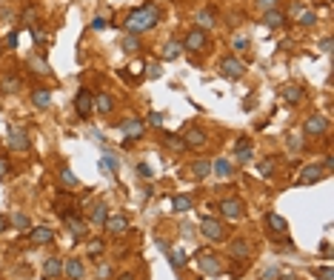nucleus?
<instances>
[{
    "label": "nucleus",
    "instance_id": "1",
    "mask_svg": "<svg viewBox=\"0 0 334 280\" xmlns=\"http://www.w3.org/2000/svg\"><path fill=\"white\" fill-rule=\"evenodd\" d=\"M157 20H160V6L157 3H146V6H140V9H134L129 17H126V32L129 35H143V32H152L154 26H157Z\"/></svg>",
    "mask_w": 334,
    "mask_h": 280
},
{
    "label": "nucleus",
    "instance_id": "2",
    "mask_svg": "<svg viewBox=\"0 0 334 280\" xmlns=\"http://www.w3.org/2000/svg\"><path fill=\"white\" fill-rule=\"evenodd\" d=\"M194 260H197V266H200V272L209 274V277H217V274L223 272V263H220V258L214 254V251H209V249H200V251L194 254Z\"/></svg>",
    "mask_w": 334,
    "mask_h": 280
},
{
    "label": "nucleus",
    "instance_id": "3",
    "mask_svg": "<svg viewBox=\"0 0 334 280\" xmlns=\"http://www.w3.org/2000/svg\"><path fill=\"white\" fill-rule=\"evenodd\" d=\"M303 135H309V137H326L328 135V117L326 115H309L303 120Z\"/></svg>",
    "mask_w": 334,
    "mask_h": 280
},
{
    "label": "nucleus",
    "instance_id": "4",
    "mask_svg": "<svg viewBox=\"0 0 334 280\" xmlns=\"http://www.w3.org/2000/svg\"><path fill=\"white\" fill-rule=\"evenodd\" d=\"M200 232H203L209 240H214V243L226 240V235H229V232H226V226L217 220V217H203V220H200Z\"/></svg>",
    "mask_w": 334,
    "mask_h": 280
},
{
    "label": "nucleus",
    "instance_id": "5",
    "mask_svg": "<svg viewBox=\"0 0 334 280\" xmlns=\"http://www.w3.org/2000/svg\"><path fill=\"white\" fill-rule=\"evenodd\" d=\"M92 109H95V94L89 89H77V94H74V112H77V117H89Z\"/></svg>",
    "mask_w": 334,
    "mask_h": 280
},
{
    "label": "nucleus",
    "instance_id": "6",
    "mask_svg": "<svg viewBox=\"0 0 334 280\" xmlns=\"http://www.w3.org/2000/svg\"><path fill=\"white\" fill-rule=\"evenodd\" d=\"M220 74L229 78V80H240L243 74H246V66H243L240 58H223L220 60Z\"/></svg>",
    "mask_w": 334,
    "mask_h": 280
},
{
    "label": "nucleus",
    "instance_id": "7",
    "mask_svg": "<svg viewBox=\"0 0 334 280\" xmlns=\"http://www.w3.org/2000/svg\"><path fill=\"white\" fill-rule=\"evenodd\" d=\"M220 212H223V217H229V220H240V217L246 215V203L240 200V197H226V200L220 203Z\"/></svg>",
    "mask_w": 334,
    "mask_h": 280
},
{
    "label": "nucleus",
    "instance_id": "8",
    "mask_svg": "<svg viewBox=\"0 0 334 280\" xmlns=\"http://www.w3.org/2000/svg\"><path fill=\"white\" fill-rule=\"evenodd\" d=\"M248 254H252V243H246V237H234L229 243V258L237 260V263H246Z\"/></svg>",
    "mask_w": 334,
    "mask_h": 280
},
{
    "label": "nucleus",
    "instance_id": "9",
    "mask_svg": "<svg viewBox=\"0 0 334 280\" xmlns=\"http://www.w3.org/2000/svg\"><path fill=\"white\" fill-rule=\"evenodd\" d=\"M323 174H326V169H323L320 163H305L303 172H300V177H297V183L300 186H314Z\"/></svg>",
    "mask_w": 334,
    "mask_h": 280
},
{
    "label": "nucleus",
    "instance_id": "10",
    "mask_svg": "<svg viewBox=\"0 0 334 280\" xmlns=\"http://www.w3.org/2000/svg\"><path fill=\"white\" fill-rule=\"evenodd\" d=\"M6 143H9V149H12V151H29V146H32L29 137H26V132L17 129V126H12V129H9Z\"/></svg>",
    "mask_w": 334,
    "mask_h": 280
},
{
    "label": "nucleus",
    "instance_id": "11",
    "mask_svg": "<svg viewBox=\"0 0 334 280\" xmlns=\"http://www.w3.org/2000/svg\"><path fill=\"white\" fill-rule=\"evenodd\" d=\"M103 229L109 232V235L120 237V235L129 232V217H126V215H109V217H106V223H103Z\"/></svg>",
    "mask_w": 334,
    "mask_h": 280
},
{
    "label": "nucleus",
    "instance_id": "12",
    "mask_svg": "<svg viewBox=\"0 0 334 280\" xmlns=\"http://www.w3.org/2000/svg\"><path fill=\"white\" fill-rule=\"evenodd\" d=\"M120 132L126 135V140H140L146 132V123L140 120V117H129V120L120 123Z\"/></svg>",
    "mask_w": 334,
    "mask_h": 280
},
{
    "label": "nucleus",
    "instance_id": "13",
    "mask_svg": "<svg viewBox=\"0 0 334 280\" xmlns=\"http://www.w3.org/2000/svg\"><path fill=\"white\" fill-rule=\"evenodd\" d=\"M206 32L203 29H191L189 35H186V40H183V49L186 52H200V49H206Z\"/></svg>",
    "mask_w": 334,
    "mask_h": 280
},
{
    "label": "nucleus",
    "instance_id": "14",
    "mask_svg": "<svg viewBox=\"0 0 334 280\" xmlns=\"http://www.w3.org/2000/svg\"><path fill=\"white\" fill-rule=\"evenodd\" d=\"M29 240L35 246H49L54 240V232L49 226H29Z\"/></svg>",
    "mask_w": 334,
    "mask_h": 280
},
{
    "label": "nucleus",
    "instance_id": "15",
    "mask_svg": "<svg viewBox=\"0 0 334 280\" xmlns=\"http://www.w3.org/2000/svg\"><path fill=\"white\" fill-rule=\"evenodd\" d=\"M183 143H186V149H194V151H200L209 140H206V132L203 129H189L186 135H183Z\"/></svg>",
    "mask_w": 334,
    "mask_h": 280
},
{
    "label": "nucleus",
    "instance_id": "16",
    "mask_svg": "<svg viewBox=\"0 0 334 280\" xmlns=\"http://www.w3.org/2000/svg\"><path fill=\"white\" fill-rule=\"evenodd\" d=\"M211 172L217 174L220 180H229L234 174V166L232 160H226V158H217V160H211Z\"/></svg>",
    "mask_w": 334,
    "mask_h": 280
},
{
    "label": "nucleus",
    "instance_id": "17",
    "mask_svg": "<svg viewBox=\"0 0 334 280\" xmlns=\"http://www.w3.org/2000/svg\"><path fill=\"white\" fill-rule=\"evenodd\" d=\"M66 277L69 280H83L86 277V266L80 263L77 258H69L66 260Z\"/></svg>",
    "mask_w": 334,
    "mask_h": 280
},
{
    "label": "nucleus",
    "instance_id": "18",
    "mask_svg": "<svg viewBox=\"0 0 334 280\" xmlns=\"http://www.w3.org/2000/svg\"><path fill=\"white\" fill-rule=\"evenodd\" d=\"M266 226H269L274 235H286V229H289L286 217H283V215H277V212H269V215H266Z\"/></svg>",
    "mask_w": 334,
    "mask_h": 280
},
{
    "label": "nucleus",
    "instance_id": "19",
    "mask_svg": "<svg viewBox=\"0 0 334 280\" xmlns=\"http://www.w3.org/2000/svg\"><path fill=\"white\" fill-rule=\"evenodd\" d=\"M60 217H63V223L69 226V232H72L74 237H83V235H86V223L80 220V217H74L72 212H69V215H60Z\"/></svg>",
    "mask_w": 334,
    "mask_h": 280
},
{
    "label": "nucleus",
    "instance_id": "20",
    "mask_svg": "<svg viewBox=\"0 0 334 280\" xmlns=\"http://www.w3.org/2000/svg\"><path fill=\"white\" fill-rule=\"evenodd\" d=\"M63 274V260H58V258H49L43 263V277L46 280H51V277H60Z\"/></svg>",
    "mask_w": 334,
    "mask_h": 280
},
{
    "label": "nucleus",
    "instance_id": "21",
    "mask_svg": "<svg viewBox=\"0 0 334 280\" xmlns=\"http://www.w3.org/2000/svg\"><path fill=\"white\" fill-rule=\"evenodd\" d=\"M263 23H266L269 29H283V26H286V15H283V12H277V9H271V12L263 15Z\"/></svg>",
    "mask_w": 334,
    "mask_h": 280
},
{
    "label": "nucleus",
    "instance_id": "22",
    "mask_svg": "<svg viewBox=\"0 0 334 280\" xmlns=\"http://www.w3.org/2000/svg\"><path fill=\"white\" fill-rule=\"evenodd\" d=\"M92 223H95V226H103V223H106V217H109V206H106V203H95V206H92Z\"/></svg>",
    "mask_w": 334,
    "mask_h": 280
},
{
    "label": "nucleus",
    "instance_id": "23",
    "mask_svg": "<svg viewBox=\"0 0 334 280\" xmlns=\"http://www.w3.org/2000/svg\"><path fill=\"white\" fill-rule=\"evenodd\" d=\"M32 103H35L37 109H49L51 106V92H46V89H35V92H32Z\"/></svg>",
    "mask_w": 334,
    "mask_h": 280
},
{
    "label": "nucleus",
    "instance_id": "24",
    "mask_svg": "<svg viewBox=\"0 0 334 280\" xmlns=\"http://www.w3.org/2000/svg\"><path fill=\"white\" fill-rule=\"evenodd\" d=\"M95 109H97V115H109L112 109H115V100H112L109 94H95Z\"/></svg>",
    "mask_w": 334,
    "mask_h": 280
},
{
    "label": "nucleus",
    "instance_id": "25",
    "mask_svg": "<svg viewBox=\"0 0 334 280\" xmlns=\"http://www.w3.org/2000/svg\"><path fill=\"white\" fill-rule=\"evenodd\" d=\"M209 172H211V160H203V158H200V160H194V163H191V174H194L197 180H203Z\"/></svg>",
    "mask_w": 334,
    "mask_h": 280
},
{
    "label": "nucleus",
    "instance_id": "26",
    "mask_svg": "<svg viewBox=\"0 0 334 280\" xmlns=\"http://www.w3.org/2000/svg\"><path fill=\"white\" fill-rule=\"evenodd\" d=\"M283 100L291 103V106H297V103L303 100V89H300V86H286L283 89Z\"/></svg>",
    "mask_w": 334,
    "mask_h": 280
},
{
    "label": "nucleus",
    "instance_id": "27",
    "mask_svg": "<svg viewBox=\"0 0 334 280\" xmlns=\"http://www.w3.org/2000/svg\"><path fill=\"white\" fill-rule=\"evenodd\" d=\"M60 180L66 183V189H77L80 183H77V174L69 169V166H60Z\"/></svg>",
    "mask_w": 334,
    "mask_h": 280
},
{
    "label": "nucleus",
    "instance_id": "28",
    "mask_svg": "<svg viewBox=\"0 0 334 280\" xmlns=\"http://www.w3.org/2000/svg\"><path fill=\"white\" fill-rule=\"evenodd\" d=\"M180 52H183V43H177V40H169V43L163 46V60H175Z\"/></svg>",
    "mask_w": 334,
    "mask_h": 280
},
{
    "label": "nucleus",
    "instance_id": "29",
    "mask_svg": "<svg viewBox=\"0 0 334 280\" xmlns=\"http://www.w3.org/2000/svg\"><path fill=\"white\" fill-rule=\"evenodd\" d=\"M191 206H194V203H191L189 194H177L175 200H172V209H175V212H189Z\"/></svg>",
    "mask_w": 334,
    "mask_h": 280
},
{
    "label": "nucleus",
    "instance_id": "30",
    "mask_svg": "<svg viewBox=\"0 0 334 280\" xmlns=\"http://www.w3.org/2000/svg\"><path fill=\"white\" fill-rule=\"evenodd\" d=\"M211 26H214V15H211L209 9H203V12H200V15H197V29H211Z\"/></svg>",
    "mask_w": 334,
    "mask_h": 280
},
{
    "label": "nucleus",
    "instance_id": "31",
    "mask_svg": "<svg viewBox=\"0 0 334 280\" xmlns=\"http://www.w3.org/2000/svg\"><path fill=\"white\" fill-rule=\"evenodd\" d=\"M123 52H129V55H134V52H140V37L137 35H126L123 37Z\"/></svg>",
    "mask_w": 334,
    "mask_h": 280
},
{
    "label": "nucleus",
    "instance_id": "32",
    "mask_svg": "<svg viewBox=\"0 0 334 280\" xmlns=\"http://www.w3.org/2000/svg\"><path fill=\"white\" fill-rule=\"evenodd\" d=\"M186 251H180V249H175V251H169V263L175 266V269H183V266H186Z\"/></svg>",
    "mask_w": 334,
    "mask_h": 280
},
{
    "label": "nucleus",
    "instance_id": "33",
    "mask_svg": "<svg viewBox=\"0 0 334 280\" xmlns=\"http://www.w3.org/2000/svg\"><path fill=\"white\" fill-rule=\"evenodd\" d=\"M100 172H106V174H115L117 172V160L112 158V155H103V158H100Z\"/></svg>",
    "mask_w": 334,
    "mask_h": 280
},
{
    "label": "nucleus",
    "instance_id": "34",
    "mask_svg": "<svg viewBox=\"0 0 334 280\" xmlns=\"http://www.w3.org/2000/svg\"><path fill=\"white\" fill-rule=\"evenodd\" d=\"M163 140H166V146H169V149H175V151H186V143H183V137H180V135H166Z\"/></svg>",
    "mask_w": 334,
    "mask_h": 280
},
{
    "label": "nucleus",
    "instance_id": "35",
    "mask_svg": "<svg viewBox=\"0 0 334 280\" xmlns=\"http://www.w3.org/2000/svg\"><path fill=\"white\" fill-rule=\"evenodd\" d=\"M294 20H297L300 26H314V23H317V15H314V12H305V9H303V12L294 17Z\"/></svg>",
    "mask_w": 334,
    "mask_h": 280
},
{
    "label": "nucleus",
    "instance_id": "36",
    "mask_svg": "<svg viewBox=\"0 0 334 280\" xmlns=\"http://www.w3.org/2000/svg\"><path fill=\"white\" fill-rule=\"evenodd\" d=\"M9 223H12L15 229H29V226H32V223H29V217H26V215H12V220H9Z\"/></svg>",
    "mask_w": 334,
    "mask_h": 280
},
{
    "label": "nucleus",
    "instance_id": "37",
    "mask_svg": "<svg viewBox=\"0 0 334 280\" xmlns=\"http://www.w3.org/2000/svg\"><path fill=\"white\" fill-rule=\"evenodd\" d=\"M17 89H20V78H6V80H3V92H6V94L17 92Z\"/></svg>",
    "mask_w": 334,
    "mask_h": 280
},
{
    "label": "nucleus",
    "instance_id": "38",
    "mask_svg": "<svg viewBox=\"0 0 334 280\" xmlns=\"http://www.w3.org/2000/svg\"><path fill=\"white\" fill-rule=\"evenodd\" d=\"M257 172H260L263 177H271V174H274V160H263V163L257 166Z\"/></svg>",
    "mask_w": 334,
    "mask_h": 280
},
{
    "label": "nucleus",
    "instance_id": "39",
    "mask_svg": "<svg viewBox=\"0 0 334 280\" xmlns=\"http://www.w3.org/2000/svg\"><path fill=\"white\" fill-rule=\"evenodd\" d=\"M100 251H103V243H100V240H89V243H86V254H92V258H97Z\"/></svg>",
    "mask_w": 334,
    "mask_h": 280
},
{
    "label": "nucleus",
    "instance_id": "40",
    "mask_svg": "<svg viewBox=\"0 0 334 280\" xmlns=\"http://www.w3.org/2000/svg\"><path fill=\"white\" fill-rule=\"evenodd\" d=\"M286 146H289V151H300V149H303V143H300L297 135H289V137H286Z\"/></svg>",
    "mask_w": 334,
    "mask_h": 280
},
{
    "label": "nucleus",
    "instance_id": "41",
    "mask_svg": "<svg viewBox=\"0 0 334 280\" xmlns=\"http://www.w3.org/2000/svg\"><path fill=\"white\" fill-rule=\"evenodd\" d=\"M252 160V146H243V149H237V163H248Z\"/></svg>",
    "mask_w": 334,
    "mask_h": 280
},
{
    "label": "nucleus",
    "instance_id": "42",
    "mask_svg": "<svg viewBox=\"0 0 334 280\" xmlns=\"http://www.w3.org/2000/svg\"><path fill=\"white\" fill-rule=\"evenodd\" d=\"M9 172H12V163H9V158H3V155H0V180L9 177Z\"/></svg>",
    "mask_w": 334,
    "mask_h": 280
},
{
    "label": "nucleus",
    "instance_id": "43",
    "mask_svg": "<svg viewBox=\"0 0 334 280\" xmlns=\"http://www.w3.org/2000/svg\"><path fill=\"white\" fill-rule=\"evenodd\" d=\"M32 66H35V69H37V74H51L49 72V63H46V60H32Z\"/></svg>",
    "mask_w": 334,
    "mask_h": 280
},
{
    "label": "nucleus",
    "instance_id": "44",
    "mask_svg": "<svg viewBox=\"0 0 334 280\" xmlns=\"http://www.w3.org/2000/svg\"><path fill=\"white\" fill-rule=\"evenodd\" d=\"M17 43H20V35H17V32H9V35H6V46H9V49H15Z\"/></svg>",
    "mask_w": 334,
    "mask_h": 280
},
{
    "label": "nucleus",
    "instance_id": "45",
    "mask_svg": "<svg viewBox=\"0 0 334 280\" xmlns=\"http://www.w3.org/2000/svg\"><path fill=\"white\" fill-rule=\"evenodd\" d=\"M137 174H140V177H152L154 169H152L149 163H140V166H137Z\"/></svg>",
    "mask_w": 334,
    "mask_h": 280
},
{
    "label": "nucleus",
    "instance_id": "46",
    "mask_svg": "<svg viewBox=\"0 0 334 280\" xmlns=\"http://www.w3.org/2000/svg\"><path fill=\"white\" fill-rule=\"evenodd\" d=\"M146 123H149V126H163V115H160V112H152Z\"/></svg>",
    "mask_w": 334,
    "mask_h": 280
},
{
    "label": "nucleus",
    "instance_id": "47",
    "mask_svg": "<svg viewBox=\"0 0 334 280\" xmlns=\"http://www.w3.org/2000/svg\"><path fill=\"white\" fill-rule=\"evenodd\" d=\"M32 35H35V40H37V43H43V40H46V32L40 29V26H32Z\"/></svg>",
    "mask_w": 334,
    "mask_h": 280
},
{
    "label": "nucleus",
    "instance_id": "48",
    "mask_svg": "<svg viewBox=\"0 0 334 280\" xmlns=\"http://www.w3.org/2000/svg\"><path fill=\"white\" fill-rule=\"evenodd\" d=\"M317 277H320V280H331V266H323V269H317Z\"/></svg>",
    "mask_w": 334,
    "mask_h": 280
},
{
    "label": "nucleus",
    "instance_id": "49",
    "mask_svg": "<svg viewBox=\"0 0 334 280\" xmlns=\"http://www.w3.org/2000/svg\"><path fill=\"white\" fill-rule=\"evenodd\" d=\"M146 78H160V63H152L146 69Z\"/></svg>",
    "mask_w": 334,
    "mask_h": 280
},
{
    "label": "nucleus",
    "instance_id": "50",
    "mask_svg": "<svg viewBox=\"0 0 334 280\" xmlns=\"http://www.w3.org/2000/svg\"><path fill=\"white\" fill-rule=\"evenodd\" d=\"M260 9L263 12H271V9H277V0H260Z\"/></svg>",
    "mask_w": 334,
    "mask_h": 280
},
{
    "label": "nucleus",
    "instance_id": "51",
    "mask_svg": "<svg viewBox=\"0 0 334 280\" xmlns=\"http://www.w3.org/2000/svg\"><path fill=\"white\" fill-rule=\"evenodd\" d=\"M234 49H248V40L246 37H234Z\"/></svg>",
    "mask_w": 334,
    "mask_h": 280
},
{
    "label": "nucleus",
    "instance_id": "52",
    "mask_svg": "<svg viewBox=\"0 0 334 280\" xmlns=\"http://www.w3.org/2000/svg\"><path fill=\"white\" fill-rule=\"evenodd\" d=\"M320 52H331V37H323V40H320Z\"/></svg>",
    "mask_w": 334,
    "mask_h": 280
},
{
    "label": "nucleus",
    "instance_id": "53",
    "mask_svg": "<svg viewBox=\"0 0 334 280\" xmlns=\"http://www.w3.org/2000/svg\"><path fill=\"white\" fill-rule=\"evenodd\" d=\"M92 29H106V20H103V17H95V20H92Z\"/></svg>",
    "mask_w": 334,
    "mask_h": 280
},
{
    "label": "nucleus",
    "instance_id": "54",
    "mask_svg": "<svg viewBox=\"0 0 334 280\" xmlns=\"http://www.w3.org/2000/svg\"><path fill=\"white\" fill-rule=\"evenodd\" d=\"M277 277V269H266V274H263V280H274Z\"/></svg>",
    "mask_w": 334,
    "mask_h": 280
},
{
    "label": "nucleus",
    "instance_id": "55",
    "mask_svg": "<svg viewBox=\"0 0 334 280\" xmlns=\"http://www.w3.org/2000/svg\"><path fill=\"white\" fill-rule=\"evenodd\" d=\"M100 277H103V280L112 277V269H109V266H100Z\"/></svg>",
    "mask_w": 334,
    "mask_h": 280
},
{
    "label": "nucleus",
    "instance_id": "56",
    "mask_svg": "<svg viewBox=\"0 0 334 280\" xmlns=\"http://www.w3.org/2000/svg\"><path fill=\"white\" fill-rule=\"evenodd\" d=\"M320 251H323V254L328 258V251H331V246H328V240H323V243H320Z\"/></svg>",
    "mask_w": 334,
    "mask_h": 280
},
{
    "label": "nucleus",
    "instance_id": "57",
    "mask_svg": "<svg viewBox=\"0 0 334 280\" xmlns=\"http://www.w3.org/2000/svg\"><path fill=\"white\" fill-rule=\"evenodd\" d=\"M6 229H9V220H6V217H0V235H3Z\"/></svg>",
    "mask_w": 334,
    "mask_h": 280
},
{
    "label": "nucleus",
    "instance_id": "58",
    "mask_svg": "<svg viewBox=\"0 0 334 280\" xmlns=\"http://www.w3.org/2000/svg\"><path fill=\"white\" fill-rule=\"evenodd\" d=\"M117 280H134V274H131V272H123V274H120Z\"/></svg>",
    "mask_w": 334,
    "mask_h": 280
},
{
    "label": "nucleus",
    "instance_id": "59",
    "mask_svg": "<svg viewBox=\"0 0 334 280\" xmlns=\"http://www.w3.org/2000/svg\"><path fill=\"white\" fill-rule=\"evenodd\" d=\"M283 280H294V274H283Z\"/></svg>",
    "mask_w": 334,
    "mask_h": 280
}]
</instances>
